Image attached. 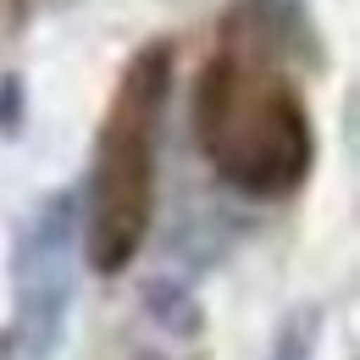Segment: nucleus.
<instances>
[{
	"label": "nucleus",
	"instance_id": "1",
	"mask_svg": "<svg viewBox=\"0 0 360 360\" xmlns=\"http://www.w3.org/2000/svg\"><path fill=\"white\" fill-rule=\"evenodd\" d=\"M72 250H78V194H56L34 211L17 238V321L11 360H50L72 311Z\"/></svg>",
	"mask_w": 360,
	"mask_h": 360
},
{
	"label": "nucleus",
	"instance_id": "2",
	"mask_svg": "<svg viewBox=\"0 0 360 360\" xmlns=\"http://www.w3.org/2000/svg\"><path fill=\"white\" fill-rule=\"evenodd\" d=\"M316 327H321L316 311H300L294 321H283V333L271 344V360H311L316 355Z\"/></svg>",
	"mask_w": 360,
	"mask_h": 360
}]
</instances>
